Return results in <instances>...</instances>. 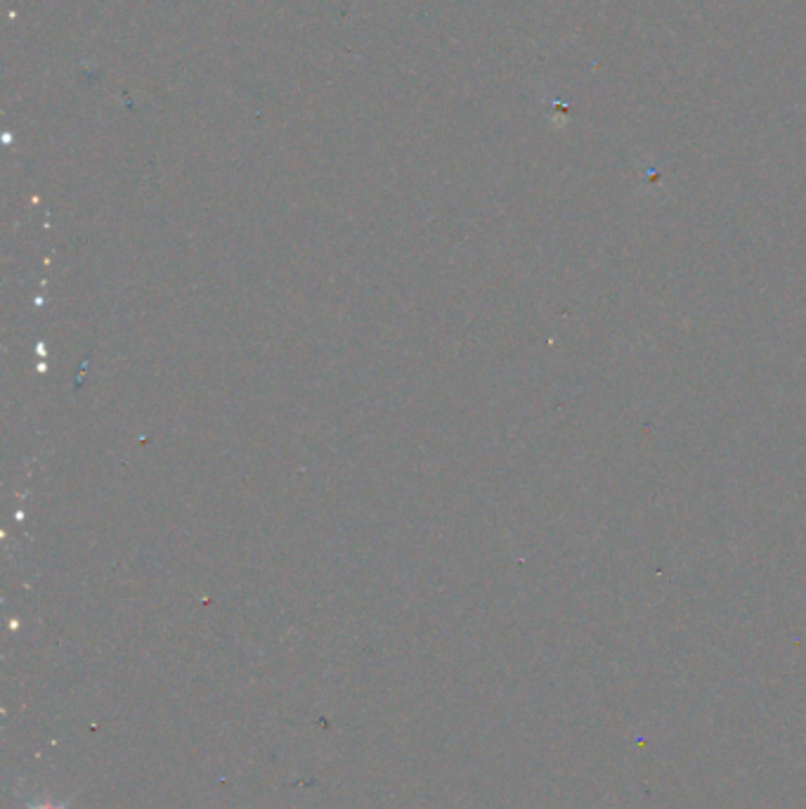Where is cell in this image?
<instances>
[{
  "instance_id": "1",
  "label": "cell",
  "mask_w": 806,
  "mask_h": 809,
  "mask_svg": "<svg viewBox=\"0 0 806 809\" xmlns=\"http://www.w3.org/2000/svg\"><path fill=\"white\" fill-rule=\"evenodd\" d=\"M71 800H74V795H69V798H62V800L48 798V795H36V798L26 800L24 807L26 809H69Z\"/></svg>"
}]
</instances>
